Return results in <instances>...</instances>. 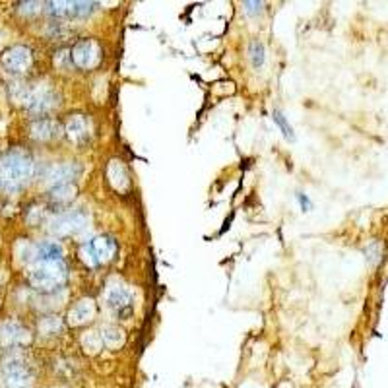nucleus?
<instances>
[{
    "label": "nucleus",
    "instance_id": "14",
    "mask_svg": "<svg viewBox=\"0 0 388 388\" xmlns=\"http://www.w3.org/2000/svg\"><path fill=\"white\" fill-rule=\"evenodd\" d=\"M66 134L74 144H84L90 138V123L82 115H74L66 123Z\"/></svg>",
    "mask_w": 388,
    "mask_h": 388
},
{
    "label": "nucleus",
    "instance_id": "1",
    "mask_svg": "<svg viewBox=\"0 0 388 388\" xmlns=\"http://www.w3.org/2000/svg\"><path fill=\"white\" fill-rule=\"evenodd\" d=\"M31 175L33 160L24 150H12L0 157V192H18L29 183Z\"/></svg>",
    "mask_w": 388,
    "mask_h": 388
},
{
    "label": "nucleus",
    "instance_id": "6",
    "mask_svg": "<svg viewBox=\"0 0 388 388\" xmlns=\"http://www.w3.org/2000/svg\"><path fill=\"white\" fill-rule=\"evenodd\" d=\"M22 101L31 115H47L61 103L59 93L51 88H27Z\"/></svg>",
    "mask_w": 388,
    "mask_h": 388
},
{
    "label": "nucleus",
    "instance_id": "12",
    "mask_svg": "<svg viewBox=\"0 0 388 388\" xmlns=\"http://www.w3.org/2000/svg\"><path fill=\"white\" fill-rule=\"evenodd\" d=\"M95 303L91 299H80L78 303H74L72 309L68 311V325L70 326H84L90 323L95 316Z\"/></svg>",
    "mask_w": 388,
    "mask_h": 388
},
{
    "label": "nucleus",
    "instance_id": "24",
    "mask_svg": "<svg viewBox=\"0 0 388 388\" xmlns=\"http://www.w3.org/2000/svg\"><path fill=\"white\" fill-rule=\"evenodd\" d=\"M84 346H86V348H88L91 353H95L98 350H101V348H103V343H101L100 334H98V332H90V334H88V338H84Z\"/></svg>",
    "mask_w": 388,
    "mask_h": 388
},
{
    "label": "nucleus",
    "instance_id": "23",
    "mask_svg": "<svg viewBox=\"0 0 388 388\" xmlns=\"http://www.w3.org/2000/svg\"><path fill=\"white\" fill-rule=\"evenodd\" d=\"M54 66L59 70H68L72 66V53H70V49H61L59 53H54Z\"/></svg>",
    "mask_w": 388,
    "mask_h": 388
},
{
    "label": "nucleus",
    "instance_id": "20",
    "mask_svg": "<svg viewBox=\"0 0 388 388\" xmlns=\"http://www.w3.org/2000/svg\"><path fill=\"white\" fill-rule=\"evenodd\" d=\"M249 56H251V63H253V66L256 68V70L264 66V61H266V49H264V45H262L258 39H254L253 43H251V47H249Z\"/></svg>",
    "mask_w": 388,
    "mask_h": 388
},
{
    "label": "nucleus",
    "instance_id": "17",
    "mask_svg": "<svg viewBox=\"0 0 388 388\" xmlns=\"http://www.w3.org/2000/svg\"><path fill=\"white\" fill-rule=\"evenodd\" d=\"M107 175H109V181H111V185H113L115 189H117V190H127L128 189L130 181H128L127 169L123 167V163L111 162Z\"/></svg>",
    "mask_w": 388,
    "mask_h": 388
},
{
    "label": "nucleus",
    "instance_id": "13",
    "mask_svg": "<svg viewBox=\"0 0 388 388\" xmlns=\"http://www.w3.org/2000/svg\"><path fill=\"white\" fill-rule=\"evenodd\" d=\"M80 175V167L74 165V163H61V165H54L53 169L47 175V183L53 187H59V185H68L72 183L76 177Z\"/></svg>",
    "mask_w": 388,
    "mask_h": 388
},
{
    "label": "nucleus",
    "instance_id": "8",
    "mask_svg": "<svg viewBox=\"0 0 388 388\" xmlns=\"http://www.w3.org/2000/svg\"><path fill=\"white\" fill-rule=\"evenodd\" d=\"M33 54L24 45H16L2 54V66L10 74H24L31 68Z\"/></svg>",
    "mask_w": 388,
    "mask_h": 388
},
{
    "label": "nucleus",
    "instance_id": "16",
    "mask_svg": "<svg viewBox=\"0 0 388 388\" xmlns=\"http://www.w3.org/2000/svg\"><path fill=\"white\" fill-rule=\"evenodd\" d=\"M59 123L53 121V118H39L36 121L33 125H31V138H36V140H41V142H45V140H53L59 136Z\"/></svg>",
    "mask_w": 388,
    "mask_h": 388
},
{
    "label": "nucleus",
    "instance_id": "25",
    "mask_svg": "<svg viewBox=\"0 0 388 388\" xmlns=\"http://www.w3.org/2000/svg\"><path fill=\"white\" fill-rule=\"evenodd\" d=\"M243 8L247 16H261L262 12H264V4L253 0V2H243Z\"/></svg>",
    "mask_w": 388,
    "mask_h": 388
},
{
    "label": "nucleus",
    "instance_id": "18",
    "mask_svg": "<svg viewBox=\"0 0 388 388\" xmlns=\"http://www.w3.org/2000/svg\"><path fill=\"white\" fill-rule=\"evenodd\" d=\"M98 334H100L101 343L107 346V348H118V346L125 343V332L117 326H103Z\"/></svg>",
    "mask_w": 388,
    "mask_h": 388
},
{
    "label": "nucleus",
    "instance_id": "26",
    "mask_svg": "<svg viewBox=\"0 0 388 388\" xmlns=\"http://www.w3.org/2000/svg\"><path fill=\"white\" fill-rule=\"evenodd\" d=\"M18 6L20 12H24V14H33V12H37V8L43 6V4H39V2H22Z\"/></svg>",
    "mask_w": 388,
    "mask_h": 388
},
{
    "label": "nucleus",
    "instance_id": "27",
    "mask_svg": "<svg viewBox=\"0 0 388 388\" xmlns=\"http://www.w3.org/2000/svg\"><path fill=\"white\" fill-rule=\"evenodd\" d=\"M295 199H297L299 206H301V210H303V212H309V210H311V206H313V204H311V200H309L305 194H301V192H297V194H295Z\"/></svg>",
    "mask_w": 388,
    "mask_h": 388
},
{
    "label": "nucleus",
    "instance_id": "3",
    "mask_svg": "<svg viewBox=\"0 0 388 388\" xmlns=\"http://www.w3.org/2000/svg\"><path fill=\"white\" fill-rule=\"evenodd\" d=\"M0 388H33V371L18 355L10 357L0 367Z\"/></svg>",
    "mask_w": 388,
    "mask_h": 388
},
{
    "label": "nucleus",
    "instance_id": "15",
    "mask_svg": "<svg viewBox=\"0 0 388 388\" xmlns=\"http://www.w3.org/2000/svg\"><path fill=\"white\" fill-rule=\"evenodd\" d=\"M64 258V249L54 241L36 245L33 251V262H61Z\"/></svg>",
    "mask_w": 388,
    "mask_h": 388
},
{
    "label": "nucleus",
    "instance_id": "4",
    "mask_svg": "<svg viewBox=\"0 0 388 388\" xmlns=\"http://www.w3.org/2000/svg\"><path fill=\"white\" fill-rule=\"evenodd\" d=\"M115 253H117V243L107 235H100V237L91 239L90 243L84 245L80 251L82 261L86 262L88 266L107 264L109 261H113Z\"/></svg>",
    "mask_w": 388,
    "mask_h": 388
},
{
    "label": "nucleus",
    "instance_id": "19",
    "mask_svg": "<svg viewBox=\"0 0 388 388\" xmlns=\"http://www.w3.org/2000/svg\"><path fill=\"white\" fill-rule=\"evenodd\" d=\"M74 196H76V187H74L72 183L53 187L51 192H49V199L53 200V202H56V204H66V202H70Z\"/></svg>",
    "mask_w": 388,
    "mask_h": 388
},
{
    "label": "nucleus",
    "instance_id": "5",
    "mask_svg": "<svg viewBox=\"0 0 388 388\" xmlns=\"http://www.w3.org/2000/svg\"><path fill=\"white\" fill-rule=\"evenodd\" d=\"M45 12L49 16L59 20H78L88 18L95 10H98V2H78V0H59V2H45Z\"/></svg>",
    "mask_w": 388,
    "mask_h": 388
},
{
    "label": "nucleus",
    "instance_id": "2",
    "mask_svg": "<svg viewBox=\"0 0 388 388\" xmlns=\"http://www.w3.org/2000/svg\"><path fill=\"white\" fill-rule=\"evenodd\" d=\"M29 284L43 293H54L66 281V266L64 262H36L27 274Z\"/></svg>",
    "mask_w": 388,
    "mask_h": 388
},
{
    "label": "nucleus",
    "instance_id": "7",
    "mask_svg": "<svg viewBox=\"0 0 388 388\" xmlns=\"http://www.w3.org/2000/svg\"><path fill=\"white\" fill-rule=\"evenodd\" d=\"M70 53H72V64L82 70H90L101 61V49L93 39H80L70 49Z\"/></svg>",
    "mask_w": 388,
    "mask_h": 388
},
{
    "label": "nucleus",
    "instance_id": "9",
    "mask_svg": "<svg viewBox=\"0 0 388 388\" xmlns=\"http://www.w3.org/2000/svg\"><path fill=\"white\" fill-rule=\"evenodd\" d=\"M86 224H88V214H86V212H82V210H70V212H64V214H61L59 217H54L53 224H51V233L64 237V235L80 231Z\"/></svg>",
    "mask_w": 388,
    "mask_h": 388
},
{
    "label": "nucleus",
    "instance_id": "21",
    "mask_svg": "<svg viewBox=\"0 0 388 388\" xmlns=\"http://www.w3.org/2000/svg\"><path fill=\"white\" fill-rule=\"evenodd\" d=\"M61 330H63V325H61V320L56 316H45V318L39 320V332L41 334L53 336L56 332H61Z\"/></svg>",
    "mask_w": 388,
    "mask_h": 388
},
{
    "label": "nucleus",
    "instance_id": "10",
    "mask_svg": "<svg viewBox=\"0 0 388 388\" xmlns=\"http://www.w3.org/2000/svg\"><path fill=\"white\" fill-rule=\"evenodd\" d=\"M105 299H107L109 307L113 309L118 316L127 318V316L132 315V301H134V297H132L130 289L125 288V286H111L107 289Z\"/></svg>",
    "mask_w": 388,
    "mask_h": 388
},
{
    "label": "nucleus",
    "instance_id": "11",
    "mask_svg": "<svg viewBox=\"0 0 388 388\" xmlns=\"http://www.w3.org/2000/svg\"><path fill=\"white\" fill-rule=\"evenodd\" d=\"M27 342V330L20 323L8 320L0 326V346L6 350H14Z\"/></svg>",
    "mask_w": 388,
    "mask_h": 388
},
{
    "label": "nucleus",
    "instance_id": "22",
    "mask_svg": "<svg viewBox=\"0 0 388 388\" xmlns=\"http://www.w3.org/2000/svg\"><path fill=\"white\" fill-rule=\"evenodd\" d=\"M272 121L278 125V128L281 130V134H284L286 140H295V132H293V128H291V125L288 123V118L284 117L281 111H274V113H272Z\"/></svg>",
    "mask_w": 388,
    "mask_h": 388
}]
</instances>
